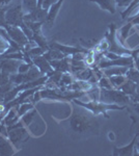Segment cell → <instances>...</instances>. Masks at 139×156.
Listing matches in <instances>:
<instances>
[{"mask_svg":"<svg viewBox=\"0 0 139 156\" xmlns=\"http://www.w3.org/2000/svg\"><path fill=\"white\" fill-rule=\"evenodd\" d=\"M57 122L74 140L88 138L100 133V121L98 115L74 102L72 104V114L70 117Z\"/></svg>","mask_w":139,"mask_h":156,"instance_id":"obj_1","label":"cell"},{"mask_svg":"<svg viewBox=\"0 0 139 156\" xmlns=\"http://www.w3.org/2000/svg\"><path fill=\"white\" fill-rule=\"evenodd\" d=\"M72 101L75 104L86 108V109L92 112L93 115H98V117L103 115L106 119L109 118V115L107 114V112H109V110H123L126 108L125 105L120 106V105H116V104H106V103H103L99 101V100L98 101H96V100H92V101H81V100H78V99H73Z\"/></svg>","mask_w":139,"mask_h":156,"instance_id":"obj_2","label":"cell"},{"mask_svg":"<svg viewBox=\"0 0 139 156\" xmlns=\"http://www.w3.org/2000/svg\"><path fill=\"white\" fill-rule=\"evenodd\" d=\"M116 26L114 23L109 24V31L106 32L105 34V40L107 42V51L112 52L117 55H130L134 59L137 57V54L139 53L138 50H130L127 49L125 47H123L120 44H118L116 42Z\"/></svg>","mask_w":139,"mask_h":156,"instance_id":"obj_3","label":"cell"},{"mask_svg":"<svg viewBox=\"0 0 139 156\" xmlns=\"http://www.w3.org/2000/svg\"><path fill=\"white\" fill-rule=\"evenodd\" d=\"M42 99H50V100H58V101H72L73 99L86 95V92L83 90H67L65 89L60 90H52V89H45L40 90Z\"/></svg>","mask_w":139,"mask_h":156,"instance_id":"obj_4","label":"cell"},{"mask_svg":"<svg viewBox=\"0 0 139 156\" xmlns=\"http://www.w3.org/2000/svg\"><path fill=\"white\" fill-rule=\"evenodd\" d=\"M30 135L26 129V126L22 123L21 119L18 123L11 126H7V138L12 142V144L20 149V146L23 143H26L29 140Z\"/></svg>","mask_w":139,"mask_h":156,"instance_id":"obj_5","label":"cell"},{"mask_svg":"<svg viewBox=\"0 0 139 156\" xmlns=\"http://www.w3.org/2000/svg\"><path fill=\"white\" fill-rule=\"evenodd\" d=\"M99 101L106 103V104L126 105L130 101V97L127 96L126 94H123L122 90H120L100 87Z\"/></svg>","mask_w":139,"mask_h":156,"instance_id":"obj_6","label":"cell"},{"mask_svg":"<svg viewBox=\"0 0 139 156\" xmlns=\"http://www.w3.org/2000/svg\"><path fill=\"white\" fill-rule=\"evenodd\" d=\"M24 12L22 9V3L15 4L9 7H6L5 11V21L7 25H14V26H21L24 23L23 20Z\"/></svg>","mask_w":139,"mask_h":156,"instance_id":"obj_7","label":"cell"},{"mask_svg":"<svg viewBox=\"0 0 139 156\" xmlns=\"http://www.w3.org/2000/svg\"><path fill=\"white\" fill-rule=\"evenodd\" d=\"M98 67L100 69H106V68L110 67H129L132 68L134 67V58L130 55H126V56H118L115 59H102L100 60Z\"/></svg>","mask_w":139,"mask_h":156,"instance_id":"obj_8","label":"cell"},{"mask_svg":"<svg viewBox=\"0 0 139 156\" xmlns=\"http://www.w3.org/2000/svg\"><path fill=\"white\" fill-rule=\"evenodd\" d=\"M4 29L6 30L7 34L14 42H16L21 48V51L25 48L27 44L29 43L27 37L25 36L23 30L21 29V27L19 26H14V25H6L4 27Z\"/></svg>","mask_w":139,"mask_h":156,"instance_id":"obj_9","label":"cell"},{"mask_svg":"<svg viewBox=\"0 0 139 156\" xmlns=\"http://www.w3.org/2000/svg\"><path fill=\"white\" fill-rule=\"evenodd\" d=\"M48 17V9H45L43 7H36L33 11L24 14L23 20L29 22H43L45 23Z\"/></svg>","mask_w":139,"mask_h":156,"instance_id":"obj_10","label":"cell"},{"mask_svg":"<svg viewBox=\"0 0 139 156\" xmlns=\"http://www.w3.org/2000/svg\"><path fill=\"white\" fill-rule=\"evenodd\" d=\"M23 60H18V59H11V58H4L0 60V69H1V73L5 75H12L15 73H18V68H19L20 64Z\"/></svg>","mask_w":139,"mask_h":156,"instance_id":"obj_11","label":"cell"},{"mask_svg":"<svg viewBox=\"0 0 139 156\" xmlns=\"http://www.w3.org/2000/svg\"><path fill=\"white\" fill-rule=\"evenodd\" d=\"M49 48H55V49L60 50V51L67 55V56H70V55H73L75 53H79V52L85 53V54H87L88 52H89L87 49H80V48H78V47L67 46V45H62L56 42H49Z\"/></svg>","mask_w":139,"mask_h":156,"instance_id":"obj_12","label":"cell"},{"mask_svg":"<svg viewBox=\"0 0 139 156\" xmlns=\"http://www.w3.org/2000/svg\"><path fill=\"white\" fill-rule=\"evenodd\" d=\"M139 137V132L136 133V135L133 137V140H131V143L125 147L118 148V147H114L113 148V152L112 155L114 156H133L135 155L134 153V147H135V144H137V140Z\"/></svg>","mask_w":139,"mask_h":156,"instance_id":"obj_13","label":"cell"},{"mask_svg":"<svg viewBox=\"0 0 139 156\" xmlns=\"http://www.w3.org/2000/svg\"><path fill=\"white\" fill-rule=\"evenodd\" d=\"M18 149L12 144L7 137L0 134V156H11L14 155Z\"/></svg>","mask_w":139,"mask_h":156,"instance_id":"obj_14","label":"cell"},{"mask_svg":"<svg viewBox=\"0 0 139 156\" xmlns=\"http://www.w3.org/2000/svg\"><path fill=\"white\" fill-rule=\"evenodd\" d=\"M50 65L53 70L61 73H71V58L70 56H65L61 59L51 60Z\"/></svg>","mask_w":139,"mask_h":156,"instance_id":"obj_15","label":"cell"},{"mask_svg":"<svg viewBox=\"0 0 139 156\" xmlns=\"http://www.w3.org/2000/svg\"><path fill=\"white\" fill-rule=\"evenodd\" d=\"M32 64H33L35 67H37V69L41 71V73L44 76L53 71V68L51 67V65H50V62L45 58L44 55L33 57V58H32Z\"/></svg>","mask_w":139,"mask_h":156,"instance_id":"obj_16","label":"cell"},{"mask_svg":"<svg viewBox=\"0 0 139 156\" xmlns=\"http://www.w3.org/2000/svg\"><path fill=\"white\" fill-rule=\"evenodd\" d=\"M64 0H58L56 3H54L53 5H51L50 9H48V17H47V20H46V22H45V24L48 25L49 28H51L53 26V24H54L55 20H56V17L60 11V9H61V5H62V3H64Z\"/></svg>","mask_w":139,"mask_h":156,"instance_id":"obj_17","label":"cell"},{"mask_svg":"<svg viewBox=\"0 0 139 156\" xmlns=\"http://www.w3.org/2000/svg\"><path fill=\"white\" fill-rule=\"evenodd\" d=\"M20 119H21V118L18 115V107L15 106V107H12L11 109L6 112L5 115L3 117V119H2V121H3V123L6 126H11V125H14L19 122Z\"/></svg>","mask_w":139,"mask_h":156,"instance_id":"obj_18","label":"cell"},{"mask_svg":"<svg viewBox=\"0 0 139 156\" xmlns=\"http://www.w3.org/2000/svg\"><path fill=\"white\" fill-rule=\"evenodd\" d=\"M90 2H95L100 6L101 9L107 11L110 14H115L116 12V4L115 0H89Z\"/></svg>","mask_w":139,"mask_h":156,"instance_id":"obj_19","label":"cell"},{"mask_svg":"<svg viewBox=\"0 0 139 156\" xmlns=\"http://www.w3.org/2000/svg\"><path fill=\"white\" fill-rule=\"evenodd\" d=\"M120 90H122L123 94H126L127 96L130 97V99L132 97L135 96V93H136V83L134 81L130 79H127L123 83L120 85V87H117Z\"/></svg>","mask_w":139,"mask_h":156,"instance_id":"obj_20","label":"cell"},{"mask_svg":"<svg viewBox=\"0 0 139 156\" xmlns=\"http://www.w3.org/2000/svg\"><path fill=\"white\" fill-rule=\"evenodd\" d=\"M44 76L42 74L41 71L37 69V67H35L34 65H32L31 68L27 71L25 74H23V77H24V82H28V81H33V80H36L37 78ZM23 82V83H24Z\"/></svg>","mask_w":139,"mask_h":156,"instance_id":"obj_21","label":"cell"},{"mask_svg":"<svg viewBox=\"0 0 139 156\" xmlns=\"http://www.w3.org/2000/svg\"><path fill=\"white\" fill-rule=\"evenodd\" d=\"M128 69L129 67H110L102 70L103 73L105 74V76L110 77V76H114V75H126Z\"/></svg>","mask_w":139,"mask_h":156,"instance_id":"obj_22","label":"cell"},{"mask_svg":"<svg viewBox=\"0 0 139 156\" xmlns=\"http://www.w3.org/2000/svg\"><path fill=\"white\" fill-rule=\"evenodd\" d=\"M43 55H44L45 58L47 60H49V62H51V60H56V59H61L67 56V55L62 53L60 50L55 49V48H49Z\"/></svg>","mask_w":139,"mask_h":156,"instance_id":"obj_23","label":"cell"},{"mask_svg":"<svg viewBox=\"0 0 139 156\" xmlns=\"http://www.w3.org/2000/svg\"><path fill=\"white\" fill-rule=\"evenodd\" d=\"M37 115V112L36 109H34V108H32L31 110H29L28 112H26L24 115H22L21 117V121L22 123L25 125V126L28 127L30 124L32 123V121L35 119V115Z\"/></svg>","mask_w":139,"mask_h":156,"instance_id":"obj_24","label":"cell"},{"mask_svg":"<svg viewBox=\"0 0 139 156\" xmlns=\"http://www.w3.org/2000/svg\"><path fill=\"white\" fill-rule=\"evenodd\" d=\"M21 3L24 14L33 11L37 7V0H22Z\"/></svg>","mask_w":139,"mask_h":156,"instance_id":"obj_25","label":"cell"},{"mask_svg":"<svg viewBox=\"0 0 139 156\" xmlns=\"http://www.w3.org/2000/svg\"><path fill=\"white\" fill-rule=\"evenodd\" d=\"M18 115H19V117L21 118L22 115H24L26 112H28L29 110H31L33 107V103H31L28 100V101H25L23 103H21L20 105H18Z\"/></svg>","mask_w":139,"mask_h":156,"instance_id":"obj_26","label":"cell"},{"mask_svg":"<svg viewBox=\"0 0 139 156\" xmlns=\"http://www.w3.org/2000/svg\"><path fill=\"white\" fill-rule=\"evenodd\" d=\"M92 75H93V71H92V70L89 69V68H86V69L82 70L81 72L75 74V77L77 78L78 80H82V81H88V80H89L90 78L92 77Z\"/></svg>","mask_w":139,"mask_h":156,"instance_id":"obj_27","label":"cell"},{"mask_svg":"<svg viewBox=\"0 0 139 156\" xmlns=\"http://www.w3.org/2000/svg\"><path fill=\"white\" fill-rule=\"evenodd\" d=\"M126 77H127V79H130L135 83H137L139 82V70L135 69L134 67L129 68L127 73H126Z\"/></svg>","mask_w":139,"mask_h":156,"instance_id":"obj_28","label":"cell"},{"mask_svg":"<svg viewBox=\"0 0 139 156\" xmlns=\"http://www.w3.org/2000/svg\"><path fill=\"white\" fill-rule=\"evenodd\" d=\"M108 78H109L110 82L112 83L113 87H120V85L127 80L126 75H114V76H110Z\"/></svg>","mask_w":139,"mask_h":156,"instance_id":"obj_29","label":"cell"},{"mask_svg":"<svg viewBox=\"0 0 139 156\" xmlns=\"http://www.w3.org/2000/svg\"><path fill=\"white\" fill-rule=\"evenodd\" d=\"M24 22L33 34H40V32H42V27L45 24L43 22H29V21H24Z\"/></svg>","mask_w":139,"mask_h":156,"instance_id":"obj_30","label":"cell"},{"mask_svg":"<svg viewBox=\"0 0 139 156\" xmlns=\"http://www.w3.org/2000/svg\"><path fill=\"white\" fill-rule=\"evenodd\" d=\"M139 6V0H133L132 1V3L130 4V5L128 6V9H125L122 14H120V16H122V19L123 20H125V19H127L128 17H129V15L132 12L134 9H136V7H138Z\"/></svg>","mask_w":139,"mask_h":156,"instance_id":"obj_31","label":"cell"},{"mask_svg":"<svg viewBox=\"0 0 139 156\" xmlns=\"http://www.w3.org/2000/svg\"><path fill=\"white\" fill-rule=\"evenodd\" d=\"M72 83H73L72 73H64L58 85H59V87H69V85Z\"/></svg>","mask_w":139,"mask_h":156,"instance_id":"obj_32","label":"cell"},{"mask_svg":"<svg viewBox=\"0 0 139 156\" xmlns=\"http://www.w3.org/2000/svg\"><path fill=\"white\" fill-rule=\"evenodd\" d=\"M132 27H133V23L132 22H129L128 24H126L125 26H123L120 28V37H122L123 41H126V40L128 39L129 32H130V30Z\"/></svg>","mask_w":139,"mask_h":156,"instance_id":"obj_33","label":"cell"},{"mask_svg":"<svg viewBox=\"0 0 139 156\" xmlns=\"http://www.w3.org/2000/svg\"><path fill=\"white\" fill-rule=\"evenodd\" d=\"M99 87L104 89H113V85L107 76H102L99 79Z\"/></svg>","mask_w":139,"mask_h":156,"instance_id":"obj_34","label":"cell"},{"mask_svg":"<svg viewBox=\"0 0 139 156\" xmlns=\"http://www.w3.org/2000/svg\"><path fill=\"white\" fill-rule=\"evenodd\" d=\"M32 65L33 64H28V62H22L21 64H20L19 68H18V73H20V74H25V73L31 68Z\"/></svg>","mask_w":139,"mask_h":156,"instance_id":"obj_35","label":"cell"},{"mask_svg":"<svg viewBox=\"0 0 139 156\" xmlns=\"http://www.w3.org/2000/svg\"><path fill=\"white\" fill-rule=\"evenodd\" d=\"M5 7H0V27H5L6 21H5Z\"/></svg>","mask_w":139,"mask_h":156,"instance_id":"obj_36","label":"cell"},{"mask_svg":"<svg viewBox=\"0 0 139 156\" xmlns=\"http://www.w3.org/2000/svg\"><path fill=\"white\" fill-rule=\"evenodd\" d=\"M132 1L133 0H115V4L120 7H128L132 3Z\"/></svg>","mask_w":139,"mask_h":156,"instance_id":"obj_37","label":"cell"},{"mask_svg":"<svg viewBox=\"0 0 139 156\" xmlns=\"http://www.w3.org/2000/svg\"><path fill=\"white\" fill-rule=\"evenodd\" d=\"M58 0H43V3H42V6L43 9H49L50 6L53 5L54 3H56Z\"/></svg>","mask_w":139,"mask_h":156,"instance_id":"obj_38","label":"cell"},{"mask_svg":"<svg viewBox=\"0 0 139 156\" xmlns=\"http://www.w3.org/2000/svg\"><path fill=\"white\" fill-rule=\"evenodd\" d=\"M130 100H133V102L139 101V82L136 83V93H135V96L131 98Z\"/></svg>","mask_w":139,"mask_h":156,"instance_id":"obj_39","label":"cell"},{"mask_svg":"<svg viewBox=\"0 0 139 156\" xmlns=\"http://www.w3.org/2000/svg\"><path fill=\"white\" fill-rule=\"evenodd\" d=\"M128 20H129V22H132L133 24L139 25V12H138V14L136 15V16L132 17V18H129Z\"/></svg>","mask_w":139,"mask_h":156,"instance_id":"obj_40","label":"cell"},{"mask_svg":"<svg viewBox=\"0 0 139 156\" xmlns=\"http://www.w3.org/2000/svg\"><path fill=\"white\" fill-rule=\"evenodd\" d=\"M12 2V0H0V7H5Z\"/></svg>","mask_w":139,"mask_h":156,"instance_id":"obj_41","label":"cell"},{"mask_svg":"<svg viewBox=\"0 0 139 156\" xmlns=\"http://www.w3.org/2000/svg\"><path fill=\"white\" fill-rule=\"evenodd\" d=\"M133 108L135 110V112L139 115V101L133 102Z\"/></svg>","mask_w":139,"mask_h":156,"instance_id":"obj_42","label":"cell"},{"mask_svg":"<svg viewBox=\"0 0 139 156\" xmlns=\"http://www.w3.org/2000/svg\"><path fill=\"white\" fill-rule=\"evenodd\" d=\"M134 62H135V64H136V68H137V69L139 70V57L138 56L136 57V58L134 59Z\"/></svg>","mask_w":139,"mask_h":156,"instance_id":"obj_43","label":"cell"},{"mask_svg":"<svg viewBox=\"0 0 139 156\" xmlns=\"http://www.w3.org/2000/svg\"><path fill=\"white\" fill-rule=\"evenodd\" d=\"M109 138L110 140H114V134H113V132H109Z\"/></svg>","mask_w":139,"mask_h":156,"instance_id":"obj_44","label":"cell"}]
</instances>
